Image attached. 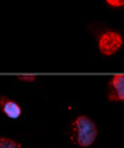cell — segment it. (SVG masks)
<instances>
[{"mask_svg":"<svg viewBox=\"0 0 124 148\" xmlns=\"http://www.w3.org/2000/svg\"><path fill=\"white\" fill-rule=\"evenodd\" d=\"M0 106H1V110L7 117L12 119V120H16L19 119L20 114H22V108L18 102L12 101V100H8L6 97L0 98Z\"/></svg>","mask_w":124,"mask_h":148,"instance_id":"obj_4","label":"cell"},{"mask_svg":"<svg viewBox=\"0 0 124 148\" xmlns=\"http://www.w3.org/2000/svg\"><path fill=\"white\" fill-rule=\"evenodd\" d=\"M108 100L124 102V74H116L111 78L108 84Z\"/></svg>","mask_w":124,"mask_h":148,"instance_id":"obj_3","label":"cell"},{"mask_svg":"<svg viewBox=\"0 0 124 148\" xmlns=\"http://www.w3.org/2000/svg\"><path fill=\"white\" fill-rule=\"evenodd\" d=\"M18 79H20V81H24V82H34L35 79H37V77L35 75H19L18 77Z\"/></svg>","mask_w":124,"mask_h":148,"instance_id":"obj_7","label":"cell"},{"mask_svg":"<svg viewBox=\"0 0 124 148\" xmlns=\"http://www.w3.org/2000/svg\"><path fill=\"white\" fill-rule=\"evenodd\" d=\"M0 148H22V144H20V143H16V141L12 140V139L0 136Z\"/></svg>","mask_w":124,"mask_h":148,"instance_id":"obj_5","label":"cell"},{"mask_svg":"<svg viewBox=\"0 0 124 148\" xmlns=\"http://www.w3.org/2000/svg\"><path fill=\"white\" fill-rule=\"evenodd\" d=\"M105 3L112 8H121L124 7V0H105Z\"/></svg>","mask_w":124,"mask_h":148,"instance_id":"obj_6","label":"cell"},{"mask_svg":"<svg viewBox=\"0 0 124 148\" xmlns=\"http://www.w3.org/2000/svg\"><path fill=\"white\" fill-rule=\"evenodd\" d=\"M124 43V38L119 31L115 30H107L99 38V51L105 57H112L119 53Z\"/></svg>","mask_w":124,"mask_h":148,"instance_id":"obj_2","label":"cell"},{"mask_svg":"<svg viewBox=\"0 0 124 148\" xmlns=\"http://www.w3.org/2000/svg\"><path fill=\"white\" fill-rule=\"evenodd\" d=\"M73 141L80 147H90L97 139L96 124L86 116H78L72 124Z\"/></svg>","mask_w":124,"mask_h":148,"instance_id":"obj_1","label":"cell"}]
</instances>
